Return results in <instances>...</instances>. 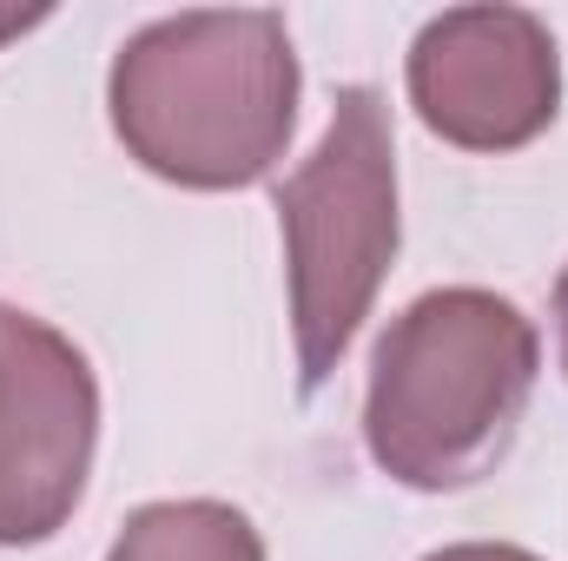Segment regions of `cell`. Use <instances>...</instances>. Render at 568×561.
<instances>
[{"label": "cell", "mask_w": 568, "mask_h": 561, "mask_svg": "<svg viewBox=\"0 0 568 561\" xmlns=\"http://www.w3.org/2000/svg\"><path fill=\"white\" fill-rule=\"evenodd\" d=\"M106 561H265V536L219 496H179L133 509Z\"/></svg>", "instance_id": "obj_6"}, {"label": "cell", "mask_w": 568, "mask_h": 561, "mask_svg": "<svg viewBox=\"0 0 568 561\" xmlns=\"http://www.w3.org/2000/svg\"><path fill=\"white\" fill-rule=\"evenodd\" d=\"M297 390L317 397L397 265V140L377 86H344L317 152L278 185Z\"/></svg>", "instance_id": "obj_3"}, {"label": "cell", "mask_w": 568, "mask_h": 561, "mask_svg": "<svg viewBox=\"0 0 568 561\" xmlns=\"http://www.w3.org/2000/svg\"><path fill=\"white\" fill-rule=\"evenodd\" d=\"M424 561H542V555H529L516 542H449V549H436Z\"/></svg>", "instance_id": "obj_7"}, {"label": "cell", "mask_w": 568, "mask_h": 561, "mask_svg": "<svg viewBox=\"0 0 568 561\" xmlns=\"http://www.w3.org/2000/svg\"><path fill=\"white\" fill-rule=\"evenodd\" d=\"M556 317H562V370H568V265H562V278H556Z\"/></svg>", "instance_id": "obj_8"}, {"label": "cell", "mask_w": 568, "mask_h": 561, "mask_svg": "<svg viewBox=\"0 0 568 561\" xmlns=\"http://www.w3.org/2000/svg\"><path fill=\"white\" fill-rule=\"evenodd\" d=\"M536 370H542V337L509 297L483 284L424 290L384 324L371 350V384H364L371 462L424 496L469 489L516 442V422L536 397Z\"/></svg>", "instance_id": "obj_2"}, {"label": "cell", "mask_w": 568, "mask_h": 561, "mask_svg": "<svg viewBox=\"0 0 568 561\" xmlns=\"http://www.w3.org/2000/svg\"><path fill=\"white\" fill-rule=\"evenodd\" d=\"M410 106L443 145L516 152L562 113V53L529 7H449L410 40Z\"/></svg>", "instance_id": "obj_5"}, {"label": "cell", "mask_w": 568, "mask_h": 561, "mask_svg": "<svg viewBox=\"0 0 568 561\" xmlns=\"http://www.w3.org/2000/svg\"><path fill=\"white\" fill-rule=\"evenodd\" d=\"M297 47L272 7H199L140 27L106 73L120 145L185 192L258 185L297 126Z\"/></svg>", "instance_id": "obj_1"}, {"label": "cell", "mask_w": 568, "mask_h": 561, "mask_svg": "<svg viewBox=\"0 0 568 561\" xmlns=\"http://www.w3.org/2000/svg\"><path fill=\"white\" fill-rule=\"evenodd\" d=\"M100 377L47 317L0 304V549L53 542L93 476Z\"/></svg>", "instance_id": "obj_4"}]
</instances>
